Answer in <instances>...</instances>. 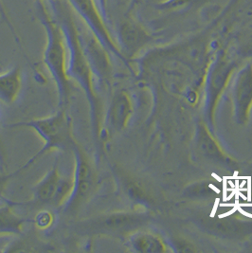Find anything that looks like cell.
I'll return each mask as SVG.
<instances>
[{"instance_id": "6da1fadb", "label": "cell", "mask_w": 252, "mask_h": 253, "mask_svg": "<svg viewBox=\"0 0 252 253\" xmlns=\"http://www.w3.org/2000/svg\"><path fill=\"white\" fill-rule=\"evenodd\" d=\"M53 14L60 24L68 49V76L69 80L80 86L84 93L89 108V120L92 138L94 140L97 154H99L103 139V108L95 87V79L90 66L85 57L81 32L73 10L69 4L62 0H55L49 3Z\"/></svg>"}, {"instance_id": "7a4b0ae2", "label": "cell", "mask_w": 252, "mask_h": 253, "mask_svg": "<svg viewBox=\"0 0 252 253\" xmlns=\"http://www.w3.org/2000/svg\"><path fill=\"white\" fill-rule=\"evenodd\" d=\"M35 12L46 32L43 64L54 82L58 108L68 109L72 87L68 76V49L63 30L55 15L48 10L46 0H35Z\"/></svg>"}, {"instance_id": "3957f363", "label": "cell", "mask_w": 252, "mask_h": 253, "mask_svg": "<svg viewBox=\"0 0 252 253\" xmlns=\"http://www.w3.org/2000/svg\"><path fill=\"white\" fill-rule=\"evenodd\" d=\"M6 128H30L40 137L43 146L29 161L20 167L18 172L25 171L33 166L35 162L52 151L71 150L76 138L72 132V119L66 108H58L53 115L45 118L20 121L8 124Z\"/></svg>"}, {"instance_id": "277c9868", "label": "cell", "mask_w": 252, "mask_h": 253, "mask_svg": "<svg viewBox=\"0 0 252 253\" xmlns=\"http://www.w3.org/2000/svg\"><path fill=\"white\" fill-rule=\"evenodd\" d=\"M71 151L74 156L72 189L69 198L61 207L68 216L76 214L91 199L98 186L96 169L88 154L77 140L74 141Z\"/></svg>"}, {"instance_id": "5b68a950", "label": "cell", "mask_w": 252, "mask_h": 253, "mask_svg": "<svg viewBox=\"0 0 252 253\" xmlns=\"http://www.w3.org/2000/svg\"><path fill=\"white\" fill-rule=\"evenodd\" d=\"M70 8L78 14L86 29L109 52L126 61L109 28V20L104 16L96 0H67Z\"/></svg>"}, {"instance_id": "8992f818", "label": "cell", "mask_w": 252, "mask_h": 253, "mask_svg": "<svg viewBox=\"0 0 252 253\" xmlns=\"http://www.w3.org/2000/svg\"><path fill=\"white\" fill-rule=\"evenodd\" d=\"M72 189V178H65L59 172L57 163L33 187L32 200L18 202V206L52 205L62 207L69 198Z\"/></svg>"}, {"instance_id": "52a82bcc", "label": "cell", "mask_w": 252, "mask_h": 253, "mask_svg": "<svg viewBox=\"0 0 252 253\" xmlns=\"http://www.w3.org/2000/svg\"><path fill=\"white\" fill-rule=\"evenodd\" d=\"M138 217L127 212L92 215L76 222L73 231L80 236L93 237L125 231L138 224Z\"/></svg>"}, {"instance_id": "ba28073f", "label": "cell", "mask_w": 252, "mask_h": 253, "mask_svg": "<svg viewBox=\"0 0 252 253\" xmlns=\"http://www.w3.org/2000/svg\"><path fill=\"white\" fill-rule=\"evenodd\" d=\"M149 32L133 15V12H126V15L118 24L116 42L123 55L133 57L146 46L151 40Z\"/></svg>"}, {"instance_id": "9c48e42d", "label": "cell", "mask_w": 252, "mask_h": 253, "mask_svg": "<svg viewBox=\"0 0 252 253\" xmlns=\"http://www.w3.org/2000/svg\"><path fill=\"white\" fill-rule=\"evenodd\" d=\"M83 48L90 66L94 79L100 84L105 83L110 74L111 65L108 50L101 42L86 29L84 33L81 31Z\"/></svg>"}, {"instance_id": "30bf717a", "label": "cell", "mask_w": 252, "mask_h": 253, "mask_svg": "<svg viewBox=\"0 0 252 253\" xmlns=\"http://www.w3.org/2000/svg\"><path fill=\"white\" fill-rule=\"evenodd\" d=\"M132 112V105L125 92L116 93L108 107L105 129H103V141L109 131H119L126 126Z\"/></svg>"}, {"instance_id": "8fae6325", "label": "cell", "mask_w": 252, "mask_h": 253, "mask_svg": "<svg viewBox=\"0 0 252 253\" xmlns=\"http://www.w3.org/2000/svg\"><path fill=\"white\" fill-rule=\"evenodd\" d=\"M22 88V72L19 67L0 73V102L7 105L14 104Z\"/></svg>"}, {"instance_id": "7c38bea8", "label": "cell", "mask_w": 252, "mask_h": 253, "mask_svg": "<svg viewBox=\"0 0 252 253\" xmlns=\"http://www.w3.org/2000/svg\"><path fill=\"white\" fill-rule=\"evenodd\" d=\"M16 206H18V202L13 200L4 202L3 205L0 206V236H18L23 233L24 226L27 220L14 211V207Z\"/></svg>"}, {"instance_id": "4fadbf2b", "label": "cell", "mask_w": 252, "mask_h": 253, "mask_svg": "<svg viewBox=\"0 0 252 253\" xmlns=\"http://www.w3.org/2000/svg\"><path fill=\"white\" fill-rule=\"evenodd\" d=\"M209 0H162L156 4V9L167 13H180L203 5Z\"/></svg>"}, {"instance_id": "5bb4252c", "label": "cell", "mask_w": 252, "mask_h": 253, "mask_svg": "<svg viewBox=\"0 0 252 253\" xmlns=\"http://www.w3.org/2000/svg\"><path fill=\"white\" fill-rule=\"evenodd\" d=\"M130 246L138 253H161L163 247L158 238L149 234H137L130 238Z\"/></svg>"}, {"instance_id": "9a60e30c", "label": "cell", "mask_w": 252, "mask_h": 253, "mask_svg": "<svg viewBox=\"0 0 252 253\" xmlns=\"http://www.w3.org/2000/svg\"><path fill=\"white\" fill-rule=\"evenodd\" d=\"M55 221L54 214L48 210L40 211L35 217V226L37 229L41 230H46L49 229Z\"/></svg>"}, {"instance_id": "2e32d148", "label": "cell", "mask_w": 252, "mask_h": 253, "mask_svg": "<svg viewBox=\"0 0 252 253\" xmlns=\"http://www.w3.org/2000/svg\"><path fill=\"white\" fill-rule=\"evenodd\" d=\"M17 173H19L18 170L10 173H0V201L2 203L11 201V199L6 197L5 193H6V189H7V186L9 184L10 180L12 179Z\"/></svg>"}, {"instance_id": "e0dca14e", "label": "cell", "mask_w": 252, "mask_h": 253, "mask_svg": "<svg viewBox=\"0 0 252 253\" xmlns=\"http://www.w3.org/2000/svg\"><path fill=\"white\" fill-rule=\"evenodd\" d=\"M0 16H1V18L3 19V21L8 25V27L10 28V30H11L12 35L15 36V39H16L17 43L19 44V39L17 38L16 34H15V31H14V29H13V27H12V23H11L10 17H9V15H8V12L6 11V8H5L4 1H3V0H0Z\"/></svg>"}, {"instance_id": "ac0fdd59", "label": "cell", "mask_w": 252, "mask_h": 253, "mask_svg": "<svg viewBox=\"0 0 252 253\" xmlns=\"http://www.w3.org/2000/svg\"><path fill=\"white\" fill-rule=\"evenodd\" d=\"M100 9L102 10L104 16L108 19V13H107V3H108V0H96Z\"/></svg>"}, {"instance_id": "d6986e66", "label": "cell", "mask_w": 252, "mask_h": 253, "mask_svg": "<svg viewBox=\"0 0 252 253\" xmlns=\"http://www.w3.org/2000/svg\"><path fill=\"white\" fill-rule=\"evenodd\" d=\"M140 0H130V3H129V6H128V9H127V12H133L134 9L136 8V6L139 3Z\"/></svg>"}, {"instance_id": "ffe728a7", "label": "cell", "mask_w": 252, "mask_h": 253, "mask_svg": "<svg viewBox=\"0 0 252 253\" xmlns=\"http://www.w3.org/2000/svg\"><path fill=\"white\" fill-rule=\"evenodd\" d=\"M245 50H246V52H247L248 54L252 55V37H251V39L249 40L247 46H245Z\"/></svg>"}, {"instance_id": "44dd1931", "label": "cell", "mask_w": 252, "mask_h": 253, "mask_svg": "<svg viewBox=\"0 0 252 253\" xmlns=\"http://www.w3.org/2000/svg\"><path fill=\"white\" fill-rule=\"evenodd\" d=\"M46 1H47L48 3H50V2H52V1H55V0H46Z\"/></svg>"}]
</instances>
